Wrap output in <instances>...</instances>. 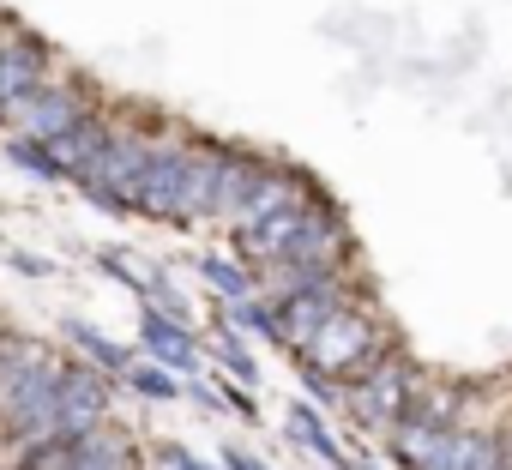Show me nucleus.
<instances>
[{
	"label": "nucleus",
	"instance_id": "6e6552de",
	"mask_svg": "<svg viewBox=\"0 0 512 470\" xmlns=\"http://www.w3.org/2000/svg\"><path fill=\"white\" fill-rule=\"evenodd\" d=\"M344 296H350L344 278H338V284H314V290H284V296L272 302V314H278V344H284V350H302V344L326 326V314H332Z\"/></svg>",
	"mask_w": 512,
	"mask_h": 470
},
{
	"label": "nucleus",
	"instance_id": "f257e3e1",
	"mask_svg": "<svg viewBox=\"0 0 512 470\" xmlns=\"http://www.w3.org/2000/svg\"><path fill=\"white\" fill-rule=\"evenodd\" d=\"M350 254V229L338 217V205L326 193L296 199L260 223H241L235 229V260L253 266H284V260H344Z\"/></svg>",
	"mask_w": 512,
	"mask_h": 470
},
{
	"label": "nucleus",
	"instance_id": "ddd939ff",
	"mask_svg": "<svg viewBox=\"0 0 512 470\" xmlns=\"http://www.w3.org/2000/svg\"><path fill=\"white\" fill-rule=\"evenodd\" d=\"M109 133H115V127H109L103 115H91V109H85V115H79L73 127L49 133V151H55V163H61L67 175H85V169L97 163V151L109 145Z\"/></svg>",
	"mask_w": 512,
	"mask_h": 470
},
{
	"label": "nucleus",
	"instance_id": "f03ea898",
	"mask_svg": "<svg viewBox=\"0 0 512 470\" xmlns=\"http://www.w3.org/2000/svg\"><path fill=\"white\" fill-rule=\"evenodd\" d=\"M67 362L43 338H0V428L13 446H37Z\"/></svg>",
	"mask_w": 512,
	"mask_h": 470
},
{
	"label": "nucleus",
	"instance_id": "dca6fc26",
	"mask_svg": "<svg viewBox=\"0 0 512 470\" xmlns=\"http://www.w3.org/2000/svg\"><path fill=\"white\" fill-rule=\"evenodd\" d=\"M260 163H266V157H253V151H235V145H229V157H223V181H217V217L235 223V211H241L253 175H260Z\"/></svg>",
	"mask_w": 512,
	"mask_h": 470
},
{
	"label": "nucleus",
	"instance_id": "9b49d317",
	"mask_svg": "<svg viewBox=\"0 0 512 470\" xmlns=\"http://www.w3.org/2000/svg\"><path fill=\"white\" fill-rule=\"evenodd\" d=\"M49 61H55V55H49L43 37H25V31H19V37L0 43V115H7L31 85L49 79Z\"/></svg>",
	"mask_w": 512,
	"mask_h": 470
},
{
	"label": "nucleus",
	"instance_id": "bb28decb",
	"mask_svg": "<svg viewBox=\"0 0 512 470\" xmlns=\"http://www.w3.org/2000/svg\"><path fill=\"white\" fill-rule=\"evenodd\" d=\"M223 404H229V410H241V416L253 422V392H223Z\"/></svg>",
	"mask_w": 512,
	"mask_h": 470
},
{
	"label": "nucleus",
	"instance_id": "1a4fd4ad",
	"mask_svg": "<svg viewBox=\"0 0 512 470\" xmlns=\"http://www.w3.org/2000/svg\"><path fill=\"white\" fill-rule=\"evenodd\" d=\"M320 187L308 181V169H284V163H260V175H253V187H247V199H241V211H235V229L241 223H260V217H272V211H284V205H296V199H314Z\"/></svg>",
	"mask_w": 512,
	"mask_h": 470
},
{
	"label": "nucleus",
	"instance_id": "20e7f679",
	"mask_svg": "<svg viewBox=\"0 0 512 470\" xmlns=\"http://www.w3.org/2000/svg\"><path fill=\"white\" fill-rule=\"evenodd\" d=\"M103 422H109V380L85 362H67L55 404H49V422H43V440H79Z\"/></svg>",
	"mask_w": 512,
	"mask_h": 470
},
{
	"label": "nucleus",
	"instance_id": "4be33fe9",
	"mask_svg": "<svg viewBox=\"0 0 512 470\" xmlns=\"http://www.w3.org/2000/svg\"><path fill=\"white\" fill-rule=\"evenodd\" d=\"M217 362H223L229 380H241V386L253 392V380H260V362H253V350H241L235 338H217Z\"/></svg>",
	"mask_w": 512,
	"mask_h": 470
},
{
	"label": "nucleus",
	"instance_id": "4468645a",
	"mask_svg": "<svg viewBox=\"0 0 512 470\" xmlns=\"http://www.w3.org/2000/svg\"><path fill=\"white\" fill-rule=\"evenodd\" d=\"M506 446H512V440H500V434H482V428H452V434H446V458H440L434 470H500Z\"/></svg>",
	"mask_w": 512,
	"mask_h": 470
},
{
	"label": "nucleus",
	"instance_id": "7ed1b4c3",
	"mask_svg": "<svg viewBox=\"0 0 512 470\" xmlns=\"http://www.w3.org/2000/svg\"><path fill=\"white\" fill-rule=\"evenodd\" d=\"M296 356H302L308 368H326L332 380H344V386H350L368 362H380V356H386V332H380V320H374L368 308H356V302L344 296V302L326 314V326H320Z\"/></svg>",
	"mask_w": 512,
	"mask_h": 470
},
{
	"label": "nucleus",
	"instance_id": "39448f33",
	"mask_svg": "<svg viewBox=\"0 0 512 470\" xmlns=\"http://www.w3.org/2000/svg\"><path fill=\"white\" fill-rule=\"evenodd\" d=\"M181 175H187V145L151 139L145 163L133 169V181H127V193H121V199H127V211L175 223V217H181Z\"/></svg>",
	"mask_w": 512,
	"mask_h": 470
},
{
	"label": "nucleus",
	"instance_id": "b1692460",
	"mask_svg": "<svg viewBox=\"0 0 512 470\" xmlns=\"http://www.w3.org/2000/svg\"><path fill=\"white\" fill-rule=\"evenodd\" d=\"M151 458H157L163 470H211V464H199V458H193L187 446H175V440H157V446H151Z\"/></svg>",
	"mask_w": 512,
	"mask_h": 470
},
{
	"label": "nucleus",
	"instance_id": "0eeeda50",
	"mask_svg": "<svg viewBox=\"0 0 512 470\" xmlns=\"http://www.w3.org/2000/svg\"><path fill=\"white\" fill-rule=\"evenodd\" d=\"M91 103H85V91L79 85H61V79H43V85H31L0 121H13L19 133H31V139H49V133H61V127H73L79 115H85Z\"/></svg>",
	"mask_w": 512,
	"mask_h": 470
},
{
	"label": "nucleus",
	"instance_id": "6ab92c4d",
	"mask_svg": "<svg viewBox=\"0 0 512 470\" xmlns=\"http://www.w3.org/2000/svg\"><path fill=\"white\" fill-rule=\"evenodd\" d=\"M67 338H73V344H79V350H85V356H91V362L103 368V374H127V362H133V356H127V350H121L115 338L91 332L85 320H67Z\"/></svg>",
	"mask_w": 512,
	"mask_h": 470
},
{
	"label": "nucleus",
	"instance_id": "393cba45",
	"mask_svg": "<svg viewBox=\"0 0 512 470\" xmlns=\"http://www.w3.org/2000/svg\"><path fill=\"white\" fill-rule=\"evenodd\" d=\"M7 260H13L19 272H31V278H49V272H61L55 260H37V254H7Z\"/></svg>",
	"mask_w": 512,
	"mask_h": 470
},
{
	"label": "nucleus",
	"instance_id": "423d86ee",
	"mask_svg": "<svg viewBox=\"0 0 512 470\" xmlns=\"http://www.w3.org/2000/svg\"><path fill=\"white\" fill-rule=\"evenodd\" d=\"M410 392H416V374H410L404 362H392V356L368 362V368H362V374L344 386L350 410H356L368 428H392V422H404V410H410Z\"/></svg>",
	"mask_w": 512,
	"mask_h": 470
},
{
	"label": "nucleus",
	"instance_id": "2eb2a0df",
	"mask_svg": "<svg viewBox=\"0 0 512 470\" xmlns=\"http://www.w3.org/2000/svg\"><path fill=\"white\" fill-rule=\"evenodd\" d=\"M290 440L296 446H308V452H320L326 464H338V470H368V464H356V458H344L338 452V440L326 434V416L314 410V404H290Z\"/></svg>",
	"mask_w": 512,
	"mask_h": 470
},
{
	"label": "nucleus",
	"instance_id": "9d476101",
	"mask_svg": "<svg viewBox=\"0 0 512 470\" xmlns=\"http://www.w3.org/2000/svg\"><path fill=\"white\" fill-rule=\"evenodd\" d=\"M223 157L229 145H187V175H181V217L175 223H199V217H217V181H223Z\"/></svg>",
	"mask_w": 512,
	"mask_h": 470
},
{
	"label": "nucleus",
	"instance_id": "f3484780",
	"mask_svg": "<svg viewBox=\"0 0 512 470\" xmlns=\"http://www.w3.org/2000/svg\"><path fill=\"white\" fill-rule=\"evenodd\" d=\"M199 278H205L217 296H229V302L253 296V284H260V278L247 272V260H223V254H205V260H199Z\"/></svg>",
	"mask_w": 512,
	"mask_h": 470
},
{
	"label": "nucleus",
	"instance_id": "a878e982",
	"mask_svg": "<svg viewBox=\"0 0 512 470\" xmlns=\"http://www.w3.org/2000/svg\"><path fill=\"white\" fill-rule=\"evenodd\" d=\"M223 464H229V470H266L260 458H253V452H241V446H223Z\"/></svg>",
	"mask_w": 512,
	"mask_h": 470
},
{
	"label": "nucleus",
	"instance_id": "aec40b11",
	"mask_svg": "<svg viewBox=\"0 0 512 470\" xmlns=\"http://www.w3.org/2000/svg\"><path fill=\"white\" fill-rule=\"evenodd\" d=\"M458 404H464V392H458V386H440V392H422V386H416L404 416L434 422V428H458Z\"/></svg>",
	"mask_w": 512,
	"mask_h": 470
},
{
	"label": "nucleus",
	"instance_id": "f8f14e48",
	"mask_svg": "<svg viewBox=\"0 0 512 470\" xmlns=\"http://www.w3.org/2000/svg\"><path fill=\"white\" fill-rule=\"evenodd\" d=\"M139 344H145V350H151V362H163L169 374H199V344L187 338V326H181V320H169V308H145Z\"/></svg>",
	"mask_w": 512,
	"mask_h": 470
},
{
	"label": "nucleus",
	"instance_id": "a211bd4d",
	"mask_svg": "<svg viewBox=\"0 0 512 470\" xmlns=\"http://www.w3.org/2000/svg\"><path fill=\"white\" fill-rule=\"evenodd\" d=\"M7 163H19V169H31L37 181H67V169L55 163V151H49V139H31V133H13V139H7Z\"/></svg>",
	"mask_w": 512,
	"mask_h": 470
},
{
	"label": "nucleus",
	"instance_id": "5701e85b",
	"mask_svg": "<svg viewBox=\"0 0 512 470\" xmlns=\"http://www.w3.org/2000/svg\"><path fill=\"white\" fill-rule=\"evenodd\" d=\"M127 380H133V392H145V398H175V374H169L163 362H145V368L127 362Z\"/></svg>",
	"mask_w": 512,
	"mask_h": 470
},
{
	"label": "nucleus",
	"instance_id": "cd10ccee",
	"mask_svg": "<svg viewBox=\"0 0 512 470\" xmlns=\"http://www.w3.org/2000/svg\"><path fill=\"white\" fill-rule=\"evenodd\" d=\"M500 470H512V446H506V458H500Z\"/></svg>",
	"mask_w": 512,
	"mask_h": 470
},
{
	"label": "nucleus",
	"instance_id": "412c9836",
	"mask_svg": "<svg viewBox=\"0 0 512 470\" xmlns=\"http://www.w3.org/2000/svg\"><path fill=\"white\" fill-rule=\"evenodd\" d=\"M229 320H235V332H253V338L278 344V314H272V302H260V296H241V302H229Z\"/></svg>",
	"mask_w": 512,
	"mask_h": 470
}]
</instances>
